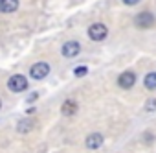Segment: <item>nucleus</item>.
I'll return each instance as SVG.
<instances>
[{
    "mask_svg": "<svg viewBox=\"0 0 156 153\" xmlns=\"http://www.w3.org/2000/svg\"><path fill=\"white\" fill-rule=\"evenodd\" d=\"M123 2L127 4V6H134V4H138L140 0H123Z\"/></svg>",
    "mask_w": 156,
    "mask_h": 153,
    "instance_id": "obj_14",
    "label": "nucleus"
},
{
    "mask_svg": "<svg viewBox=\"0 0 156 153\" xmlns=\"http://www.w3.org/2000/svg\"><path fill=\"white\" fill-rule=\"evenodd\" d=\"M87 72H88V68L85 65H81V66H75L73 76H75V78H83V76H87Z\"/></svg>",
    "mask_w": 156,
    "mask_h": 153,
    "instance_id": "obj_12",
    "label": "nucleus"
},
{
    "mask_svg": "<svg viewBox=\"0 0 156 153\" xmlns=\"http://www.w3.org/2000/svg\"><path fill=\"white\" fill-rule=\"evenodd\" d=\"M0 105H2V103H0Z\"/></svg>",
    "mask_w": 156,
    "mask_h": 153,
    "instance_id": "obj_16",
    "label": "nucleus"
},
{
    "mask_svg": "<svg viewBox=\"0 0 156 153\" xmlns=\"http://www.w3.org/2000/svg\"><path fill=\"white\" fill-rule=\"evenodd\" d=\"M19 9V0H0V11L2 13H13Z\"/></svg>",
    "mask_w": 156,
    "mask_h": 153,
    "instance_id": "obj_8",
    "label": "nucleus"
},
{
    "mask_svg": "<svg viewBox=\"0 0 156 153\" xmlns=\"http://www.w3.org/2000/svg\"><path fill=\"white\" fill-rule=\"evenodd\" d=\"M31 127H33V122H31V120H20V122L17 124V129H19L20 133H28Z\"/></svg>",
    "mask_w": 156,
    "mask_h": 153,
    "instance_id": "obj_11",
    "label": "nucleus"
},
{
    "mask_svg": "<svg viewBox=\"0 0 156 153\" xmlns=\"http://www.w3.org/2000/svg\"><path fill=\"white\" fill-rule=\"evenodd\" d=\"M8 89L11 92H22V91L28 89V80L22 74H15V76H11V78L8 80Z\"/></svg>",
    "mask_w": 156,
    "mask_h": 153,
    "instance_id": "obj_1",
    "label": "nucleus"
},
{
    "mask_svg": "<svg viewBox=\"0 0 156 153\" xmlns=\"http://www.w3.org/2000/svg\"><path fill=\"white\" fill-rule=\"evenodd\" d=\"M145 87L151 89V91L156 89V72H151V74L145 76Z\"/></svg>",
    "mask_w": 156,
    "mask_h": 153,
    "instance_id": "obj_10",
    "label": "nucleus"
},
{
    "mask_svg": "<svg viewBox=\"0 0 156 153\" xmlns=\"http://www.w3.org/2000/svg\"><path fill=\"white\" fill-rule=\"evenodd\" d=\"M134 83H136V74L130 72V70H125L119 78H118V85H119L121 89H130Z\"/></svg>",
    "mask_w": 156,
    "mask_h": 153,
    "instance_id": "obj_4",
    "label": "nucleus"
},
{
    "mask_svg": "<svg viewBox=\"0 0 156 153\" xmlns=\"http://www.w3.org/2000/svg\"><path fill=\"white\" fill-rule=\"evenodd\" d=\"M61 111H62V114H66V116L75 114V113H77V103H75V100H66V102L62 103Z\"/></svg>",
    "mask_w": 156,
    "mask_h": 153,
    "instance_id": "obj_9",
    "label": "nucleus"
},
{
    "mask_svg": "<svg viewBox=\"0 0 156 153\" xmlns=\"http://www.w3.org/2000/svg\"><path fill=\"white\" fill-rule=\"evenodd\" d=\"M145 111H149V113L156 111V98H149V102L145 103Z\"/></svg>",
    "mask_w": 156,
    "mask_h": 153,
    "instance_id": "obj_13",
    "label": "nucleus"
},
{
    "mask_svg": "<svg viewBox=\"0 0 156 153\" xmlns=\"http://www.w3.org/2000/svg\"><path fill=\"white\" fill-rule=\"evenodd\" d=\"M48 72H50V65H48V63H35V65L30 68V76H31L33 80H42V78H46Z\"/></svg>",
    "mask_w": 156,
    "mask_h": 153,
    "instance_id": "obj_3",
    "label": "nucleus"
},
{
    "mask_svg": "<svg viewBox=\"0 0 156 153\" xmlns=\"http://www.w3.org/2000/svg\"><path fill=\"white\" fill-rule=\"evenodd\" d=\"M88 35H90L92 41H103V39L108 35V30H107L105 24L96 22V24H92V26L88 28Z\"/></svg>",
    "mask_w": 156,
    "mask_h": 153,
    "instance_id": "obj_2",
    "label": "nucleus"
},
{
    "mask_svg": "<svg viewBox=\"0 0 156 153\" xmlns=\"http://www.w3.org/2000/svg\"><path fill=\"white\" fill-rule=\"evenodd\" d=\"M79 52H81V44L77 41H68L62 46V55L64 57H75V55H79Z\"/></svg>",
    "mask_w": 156,
    "mask_h": 153,
    "instance_id": "obj_5",
    "label": "nucleus"
},
{
    "mask_svg": "<svg viewBox=\"0 0 156 153\" xmlns=\"http://www.w3.org/2000/svg\"><path fill=\"white\" fill-rule=\"evenodd\" d=\"M35 100H37V92H33V94L28 96V102H35Z\"/></svg>",
    "mask_w": 156,
    "mask_h": 153,
    "instance_id": "obj_15",
    "label": "nucleus"
},
{
    "mask_svg": "<svg viewBox=\"0 0 156 153\" xmlns=\"http://www.w3.org/2000/svg\"><path fill=\"white\" fill-rule=\"evenodd\" d=\"M103 144V135L101 133H92L87 136V147L88 149H98Z\"/></svg>",
    "mask_w": 156,
    "mask_h": 153,
    "instance_id": "obj_7",
    "label": "nucleus"
},
{
    "mask_svg": "<svg viewBox=\"0 0 156 153\" xmlns=\"http://www.w3.org/2000/svg\"><path fill=\"white\" fill-rule=\"evenodd\" d=\"M134 24H136L138 28H149V26H152V24H154V17H152L149 11H143V13L136 15Z\"/></svg>",
    "mask_w": 156,
    "mask_h": 153,
    "instance_id": "obj_6",
    "label": "nucleus"
}]
</instances>
